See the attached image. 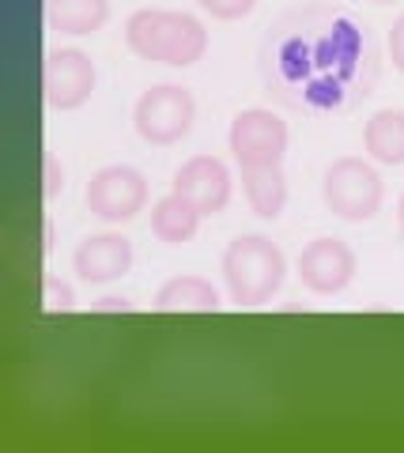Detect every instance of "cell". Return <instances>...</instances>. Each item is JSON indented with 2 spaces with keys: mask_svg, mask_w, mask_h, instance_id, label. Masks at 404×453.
<instances>
[{
  "mask_svg": "<svg viewBox=\"0 0 404 453\" xmlns=\"http://www.w3.org/2000/svg\"><path fill=\"white\" fill-rule=\"evenodd\" d=\"M125 42L141 61L189 68L208 53V31L189 12H163V8H141L125 23Z\"/></svg>",
  "mask_w": 404,
  "mask_h": 453,
  "instance_id": "1",
  "label": "cell"
},
{
  "mask_svg": "<svg viewBox=\"0 0 404 453\" xmlns=\"http://www.w3.org/2000/svg\"><path fill=\"white\" fill-rule=\"evenodd\" d=\"M284 276H287L284 250L264 234H239L223 250V280H227L231 303L246 310L269 303L284 288Z\"/></svg>",
  "mask_w": 404,
  "mask_h": 453,
  "instance_id": "2",
  "label": "cell"
},
{
  "mask_svg": "<svg viewBox=\"0 0 404 453\" xmlns=\"http://www.w3.org/2000/svg\"><path fill=\"white\" fill-rule=\"evenodd\" d=\"M322 201L332 216H340L347 223H367L378 216L385 201L382 174L367 159H359V155H344V159H337L325 170Z\"/></svg>",
  "mask_w": 404,
  "mask_h": 453,
  "instance_id": "3",
  "label": "cell"
},
{
  "mask_svg": "<svg viewBox=\"0 0 404 453\" xmlns=\"http://www.w3.org/2000/svg\"><path fill=\"white\" fill-rule=\"evenodd\" d=\"M193 118H197V103L178 83H159V88L144 91L133 110V125L141 133V140L159 144V148L178 144L193 129Z\"/></svg>",
  "mask_w": 404,
  "mask_h": 453,
  "instance_id": "4",
  "label": "cell"
},
{
  "mask_svg": "<svg viewBox=\"0 0 404 453\" xmlns=\"http://www.w3.org/2000/svg\"><path fill=\"white\" fill-rule=\"evenodd\" d=\"M227 144L234 163L242 170H264V166H280L287 155V121L280 113L254 106L242 110L239 118L231 121Z\"/></svg>",
  "mask_w": 404,
  "mask_h": 453,
  "instance_id": "5",
  "label": "cell"
},
{
  "mask_svg": "<svg viewBox=\"0 0 404 453\" xmlns=\"http://www.w3.org/2000/svg\"><path fill=\"white\" fill-rule=\"evenodd\" d=\"M88 208L103 223H129L148 208V181L133 166H103L88 181Z\"/></svg>",
  "mask_w": 404,
  "mask_h": 453,
  "instance_id": "6",
  "label": "cell"
},
{
  "mask_svg": "<svg viewBox=\"0 0 404 453\" xmlns=\"http://www.w3.org/2000/svg\"><path fill=\"white\" fill-rule=\"evenodd\" d=\"M95 95V65L83 50H50L42 61V98L53 110H80Z\"/></svg>",
  "mask_w": 404,
  "mask_h": 453,
  "instance_id": "7",
  "label": "cell"
},
{
  "mask_svg": "<svg viewBox=\"0 0 404 453\" xmlns=\"http://www.w3.org/2000/svg\"><path fill=\"white\" fill-rule=\"evenodd\" d=\"M299 280L310 295H340L355 280V250L340 238H314L299 253Z\"/></svg>",
  "mask_w": 404,
  "mask_h": 453,
  "instance_id": "8",
  "label": "cell"
},
{
  "mask_svg": "<svg viewBox=\"0 0 404 453\" xmlns=\"http://www.w3.org/2000/svg\"><path fill=\"white\" fill-rule=\"evenodd\" d=\"M174 193H182L201 216H216L231 204V170L216 155H193L178 166Z\"/></svg>",
  "mask_w": 404,
  "mask_h": 453,
  "instance_id": "9",
  "label": "cell"
},
{
  "mask_svg": "<svg viewBox=\"0 0 404 453\" xmlns=\"http://www.w3.org/2000/svg\"><path fill=\"white\" fill-rule=\"evenodd\" d=\"M72 268L83 283H114L133 268V242L118 231L91 234L76 246Z\"/></svg>",
  "mask_w": 404,
  "mask_h": 453,
  "instance_id": "10",
  "label": "cell"
},
{
  "mask_svg": "<svg viewBox=\"0 0 404 453\" xmlns=\"http://www.w3.org/2000/svg\"><path fill=\"white\" fill-rule=\"evenodd\" d=\"M42 16L50 31L88 38L110 19V0H42Z\"/></svg>",
  "mask_w": 404,
  "mask_h": 453,
  "instance_id": "11",
  "label": "cell"
},
{
  "mask_svg": "<svg viewBox=\"0 0 404 453\" xmlns=\"http://www.w3.org/2000/svg\"><path fill=\"white\" fill-rule=\"evenodd\" d=\"M159 314H216L219 291L204 276H174L156 295Z\"/></svg>",
  "mask_w": 404,
  "mask_h": 453,
  "instance_id": "12",
  "label": "cell"
},
{
  "mask_svg": "<svg viewBox=\"0 0 404 453\" xmlns=\"http://www.w3.org/2000/svg\"><path fill=\"white\" fill-rule=\"evenodd\" d=\"M363 148L374 163L404 166V110L385 106L363 125Z\"/></svg>",
  "mask_w": 404,
  "mask_h": 453,
  "instance_id": "13",
  "label": "cell"
},
{
  "mask_svg": "<svg viewBox=\"0 0 404 453\" xmlns=\"http://www.w3.org/2000/svg\"><path fill=\"white\" fill-rule=\"evenodd\" d=\"M201 219L204 216L186 201L182 193H166L163 201H156V208H151V234L166 246H182L197 234Z\"/></svg>",
  "mask_w": 404,
  "mask_h": 453,
  "instance_id": "14",
  "label": "cell"
},
{
  "mask_svg": "<svg viewBox=\"0 0 404 453\" xmlns=\"http://www.w3.org/2000/svg\"><path fill=\"white\" fill-rule=\"evenodd\" d=\"M242 189H246V201L254 208V216L261 219H276L287 204V178L280 166L242 170Z\"/></svg>",
  "mask_w": 404,
  "mask_h": 453,
  "instance_id": "15",
  "label": "cell"
},
{
  "mask_svg": "<svg viewBox=\"0 0 404 453\" xmlns=\"http://www.w3.org/2000/svg\"><path fill=\"white\" fill-rule=\"evenodd\" d=\"M197 4H201V8H204L212 19L231 23V19H242V16H249L257 0H197Z\"/></svg>",
  "mask_w": 404,
  "mask_h": 453,
  "instance_id": "16",
  "label": "cell"
},
{
  "mask_svg": "<svg viewBox=\"0 0 404 453\" xmlns=\"http://www.w3.org/2000/svg\"><path fill=\"white\" fill-rule=\"evenodd\" d=\"M65 189V170H61V163H57V155H50L46 151V159H42V196L46 201H53Z\"/></svg>",
  "mask_w": 404,
  "mask_h": 453,
  "instance_id": "17",
  "label": "cell"
},
{
  "mask_svg": "<svg viewBox=\"0 0 404 453\" xmlns=\"http://www.w3.org/2000/svg\"><path fill=\"white\" fill-rule=\"evenodd\" d=\"M42 295H46L50 310H72V303H76L72 288H68V283H57L53 276H46V283H42Z\"/></svg>",
  "mask_w": 404,
  "mask_h": 453,
  "instance_id": "18",
  "label": "cell"
},
{
  "mask_svg": "<svg viewBox=\"0 0 404 453\" xmlns=\"http://www.w3.org/2000/svg\"><path fill=\"white\" fill-rule=\"evenodd\" d=\"M385 50H389V61H393L397 73H404V12L389 27V38H385Z\"/></svg>",
  "mask_w": 404,
  "mask_h": 453,
  "instance_id": "19",
  "label": "cell"
},
{
  "mask_svg": "<svg viewBox=\"0 0 404 453\" xmlns=\"http://www.w3.org/2000/svg\"><path fill=\"white\" fill-rule=\"evenodd\" d=\"M95 310H110V314H114V310H121V314H125V310H129V299H114V295H110V299H103Z\"/></svg>",
  "mask_w": 404,
  "mask_h": 453,
  "instance_id": "20",
  "label": "cell"
},
{
  "mask_svg": "<svg viewBox=\"0 0 404 453\" xmlns=\"http://www.w3.org/2000/svg\"><path fill=\"white\" fill-rule=\"evenodd\" d=\"M42 238H46V246H42V250L50 253V250H53V226H50V223H46V231H42Z\"/></svg>",
  "mask_w": 404,
  "mask_h": 453,
  "instance_id": "21",
  "label": "cell"
},
{
  "mask_svg": "<svg viewBox=\"0 0 404 453\" xmlns=\"http://www.w3.org/2000/svg\"><path fill=\"white\" fill-rule=\"evenodd\" d=\"M397 219H400V231H404V196L397 201Z\"/></svg>",
  "mask_w": 404,
  "mask_h": 453,
  "instance_id": "22",
  "label": "cell"
},
{
  "mask_svg": "<svg viewBox=\"0 0 404 453\" xmlns=\"http://www.w3.org/2000/svg\"><path fill=\"white\" fill-rule=\"evenodd\" d=\"M367 4H378L382 8V4H393V0H367Z\"/></svg>",
  "mask_w": 404,
  "mask_h": 453,
  "instance_id": "23",
  "label": "cell"
}]
</instances>
